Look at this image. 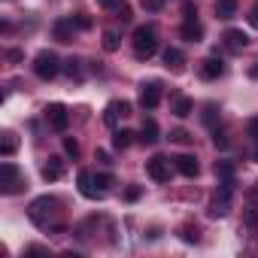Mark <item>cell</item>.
Returning a JSON list of instances; mask_svg holds the SVG:
<instances>
[{
  "label": "cell",
  "instance_id": "cell-1",
  "mask_svg": "<svg viewBox=\"0 0 258 258\" xmlns=\"http://www.w3.org/2000/svg\"><path fill=\"white\" fill-rule=\"evenodd\" d=\"M28 216H31V222H34L37 228L49 231V228H55V225H58L61 204H58V198H52V195H40V198H34V201H31Z\"/></svg>",
  "mask_w": 258,
  "mask_h": 258
},
{
  "label": "cell",
  "instance_id": "cell-2",
  "mask_svg": "<svg viewBox=\"0 0 258 258\" xmlns=\"http://www.w3.org/2000/svg\"><path fill=\"white\" fill-rule=\"evenodd\" d=\"M131 43H134V55L137 58H152L158 52V34H155L152 25H140L134 31V40Z\"/></svg>",
  "mask_w": 258,
  "mask_h": 258
},
{
  "label": "cell",
  "instance_id": "cell-3",
  "mask_svg": "<svg viewBox=\"0 0 258 258\" xmlns=\"http://www.w3.org/2000/svg\"><path fill=\"white\" fill-rule=\"evenodd\" d=\"M61 70H64V67H61V61H58V55H55V52H49V49L37 52V58H34V73H37L43 82L55 79Z\"/></svg>",
  "mask_w": 258,
  "mask_h": 258
},
{
  "label": "cell",
  "instance_id": "cell-4",
  "mask_svg": "<svg viewBox=\"0 0 258 258\" xmlns=\"http://www.w3.org/2000/svg\"><path fill=\"white\" fill-rule=\"evenodd\" d=\"M22 185H25V176H22V170L13 161L0 164V191H4V195H16V191H22Z\"/></svg>",
  "mask_w": 258,
  "mask_h": 258
},
{
  "label": "cell",
  "instance_id": "cell-5",
  "mask_svg": "<svg viewBox=\"0 0 258 258\" xmlns=\"http://www.w3.org/2000/svg\"><path fill=\"white\" fill-rule=\"evenodd\" d=\"M231 191H234V182H219V191L213 195V201L207 207V216L210 219H222L231 210Z\"/></svg>",
  "mask_w": 258,
  "mask_h": 258
},
{
  "label": "cell",
  "instance_id": "cell-6",
  "mask_svg": "<svg viewBox=\"0 0 258 258\" xmlns=\"http://www.w3.org/2000/svg\"><path fill=\"white\" fill-rule=\"evenodd\" d=\"M124 115H131V103H127V100H112L103 109V124L106 127H115L118 118H124Z\"/></svg>",
  "mask_w": 258,
  "mask_h": 258
},
{
  "label": "cell",
  "instance_id": "cell-7",
  "mask_svg": "<svg viewBox=\"0 0 258 258\" xmlns=\"http://www.w3.org/2000/svg\"><path fill=\"white\" fill-rule=\"evenodd\" d=\"M146 173H149V179H155V182H170V161L161 158V155H155V158L146 161Z\"/></svg>",
  "mask_w": 258,
  "mask_h": 258
},
{
  "label": "cell",
  "instance_id": "cell-8",
  "mask_svg": "<svg viewBox=\"0 0 258 258\" xmlns=\"http://www.w3.org/2000/svg\"><path fill=\"white\" fill-rule=\"evenodd\" d=\"M46 121H49V127H55V131H67V124H70V115H67V109L61 106V103H49L46 106Z\"/></svg>",
  "mask_w": 258,
  "mask_h": 258
},
{
  "label": "cell",
  "instance_id": "cell-9",
  "mask_svg": "<svg viewBox=\"0 0 258 258\" xmlns=\"http://www.w3.org/2000/svg\"><path fill=\"white\" fill-rule=\"evenodd\" d=\"M161 103V85L158 82H143L140 85V106L143 109H155Z\"/></svg>",
  "mask_w": 258,
  "mask_h": 258
},
{
  "label": "cell",
  "instance_id": "cell-10",
  "mask_svg": "<svg viewBox=\"0 0 258 258\" xmlns=\"http://www.w3.org/2000/svg\"><path fill=\"white\" fill-rule=\"evenodd\" d=\"M79 191H82V198H88V201H97V198H103V191L97 188V179H94V173L91 170H79Z\"/></svg>",
  "mask_w": 258,
  "mask_h": 258
},
{
  "label": "cell",
  "instance_id": "cell-11",
  "mask_svg": "<svg viewBox=\"0 0 258 258\" xmlns=\"http://www.w3.org/2000/svg\"><path fill=\"white\" fill-rule=\"evenodd\" d=\"M179 37H182L185 43H198V40H204V25H201L198 19H185L182 28H179Z\"/></svg>",
  "mask_w": 258,
  "mask_h": 258
},
{
  "label": "cell",
  "instance_id": "cell-12",
  "mask_svg": "<svg viewBox=\"0 0 258 258\" xmlns=\"http://www.w3.org/2000/svg\"><path fill=\"white\" fill-rule=\"evenodd\" d=\"M173 167H176L182 176H188V179L201 173V164H198V158H195V155H179V158H173Z\"/></svg>",
  "mask_w": 258,
  "mask_h": 258
},
{
  "label": "cell",
  "instance_id": "cell-13",
  "mask_svg": "<svg viewBox=\"0 0 258 258\" xmlns=\"http://www.w3.org/2000/svg\"><path fill=\"white\" fill-rule=\"evenodd\" d=\"M76 28H79V25H76L73 19H58V22H55V40H58V43H70Z\"/></svg>",
  "mask_w": 258,
  "mask_h": 258
},
{
  "label": "cell",
  "instance_id": "cell-14",
  "mask_svg": "<svg viewBox=\"0 0 258 258\" xmlns=\"http://www.w3.org/2000/svg\"><path fill=\"white\" fill-rule=\"evenodd\" d=\"M225 73V64L219 61V58H207L204 64H201V76L207 79V82H213V79H219Z\"/></svg>",
  "mask_w": 258,
  "mask_h": 258
},
{
  "label": "cell",
  "instance_id": "cell-15",
  "mask_svg": "<svg viewBox=\"0 0 258 258\" xmlns=\"http://www.w3.org/2000/svg\"><path fill=\"white\" fill-rule=\"evenodd\" d=\"M225 43H228V49H234V52H240V49H246V43H249V37H246L243 31H237V28H228V31H225Z\"/></svg>",
  "mask_w": 258,
  "mask_h": 258
},
{
  "label": "cell",
  "instance_id": "cell-16",
  "mask_svg": "<svg viewBox=\"0 0 258 258\" xmlns=\"http://www.w3.org/2000/svg\"><path fill=\"white\" fill-rule=\"evenodd\" d=\"M61 173H64V164H61V158H49L46 164H43V179H49V182H55V179H61Z\"/></svg>",
  "mask_w": 258,
  "mask_h": 258
},
{
  "label": "cell",
  "instance_id": "cell-17",
  "mask_svg": "<svg viewBox=\"0 0 258 258\" xmlns=\"http://www.w3.org/2000/svg\"><path fill=\"white\" fill-rule=\"evenodd\" d=\"M16 149H19V137H16L13 131H4V134H0V155L10 158Z\"/></svg>",
  "mask_w": 258,
  "mask_h": 258
},
{
  "label": "cell",
  "instance_id": "cell-18",
  "mask_svg": "<svg viewBox=\"0 0 258 258\" xmlns=\"http://www.w3.org/2000/svg\"><path fill=\"white\" fill-rule=\"evenodd\" d=\"M237 10H240L237 0H216V16H219V19H234Z\"/></svg>",
  "mask_w": 258,
  "mask_h": 258
},
{
  "label": "cell",
  "instance_id": "cell-19",
  "mask_svg": "<svg viewBox=\"0 0 258 258\" xmlns=\"http://www.w3.org/2000/svg\"><path fill=\"white\" fill-rule=\"evenodd\" d=\"M191 112H195V100L191 97H176L173 100V115L176 118H188Z\"/></svg>",
  "mask_w": 258,
  "mask_h": 258
},
{
  "label": "cell",
  "instance_id": "cell-20",
  "mask_svg": "<svg viewBox=\"0 0 258 258\" xmlns=\"http://www.w3.org/2000/svg\"><path fill=\"white\" fill-rule=\"evenodd\" d=\"M140 140H143V143H149V146H152V143H158V124H155L152 118H146V121H143V127H140Z\"/></svg>",
  "mask_w": 258,
  "mask_h": 258
},
{
  "label": "cell",
  "instance_id": "cell-21",
  "mask_svg": "<svg viewBox=\"0 0 258 258\" xmlns=\"http://www.w3.org/2000/svg\"><path fill=\"white\" fill-rule=\"evenodd\" d=\"M216 176H219V182H234V164L231 161H216Z\"/></svg>",
  "mask_w": 258,
  "mask_h": 258
},
{
  "label": "cell",
  "instance_id": "cell-22",
  "mask_svg": "<svg viewBox=\"0 0 258 258\" xmlns=\"http://www.w3.org/2000/svg\"><path fill=\"white\" fill-rule=\"evenodd\" d=\"M164 64H167V67H173V70H179V67H182V52H179V49H173V46H170V49H164Z\"/></svg>",
  "mask_w": 258,
  "mask_h": 258
},
{
  "label": "cell",
  "instance_id": "cell-23",
  "mask_svg": "<svg viewBox=\"0 0 258 258\" xmlns=\"http://www.w3.org/2000/svg\"><path fill=\"white\" fill-rule=\"evenodd\" d=\"M243 222H246L249 228H258V204H246V210H243Z\"/></svg>",
  "mask_w": 258,
  "mask_h": 258
},
{
  "label": "cell",
  "instance_id": "cell-24",
  "mask_svg": "<svg viewBox=\"0 0 258 258\" xmlns=\"http://www.w3.org/2000/svg\"><path fill=\"white\" fill-rule=\"evenodd\" d=\"M131 137H134L131 131H115L112 134V146L115 149H127V146H131Z\"/></svg>",
  "mask_w": 258,
  "mask_h": 258
},
{
  "label": "cell",
  "instance_id": "cell-25",
  "mask_svg": "<svg viewBox=\"0 0 258 258\" xmlns=\"http://www.w3.org/2000/svg\"><path fill=\"white\" fill-rule=\"evenodd\" d=\"M103 49H106V52H115V49H118V31H112V28L103 31Z\"/></svg>",
  "mask_w": 258,
  "mask_h": 258
},
{
  "label": "cell",
  "instance_id": "cell-26",
  "mask_svg": "<svg viewBox=\"0 0 258 258\" xmlns=\"http://www.w3.org/2000/svg\"><path fill=\"white\" fill-rule=\"evenodd\" d=\"M64 73H67L70 79H76V82H79V79H82V67H79V61H76V58L64 61Z\"/></svg>",
  "mask_w": 258,
  "mask_h": 258
},
{
  "label": "cell",
  "instance_id": "cell-27",
  "mask_svg": "<svg viewBox=\"0 0 258 258\" xmlns=\"http://www.w3.org/2000/svg\"><path fill=\"white\" fill-rule=\"evenodd\" d=\"M216 118H219V106L216 103H207L204 106V124L207 127H216Z\"/></svg>",
  "mask_w": 258,
  "mask_h": 258
},
{
  "label": "cell",
  "instance_id": "cell-28",
  "mask_svg": "<svg viewBox=\"0 0 258 258\" xmlns=\"http://www.w3.org/2000/svg\"><path fill=\"white\" fill-rule=\"evenodd\" d=\"M97 7H100V10H109V13H121V10H127L124 0H97Z\"/></svg>",
  "mask_w": 258,
  "mask_h": 258
},
{
  "label": "cell",
  "instance_id": "cell-29",
  "mask_svg": "<svg viewBox=\"0 0 258 258\" xmlns=\"http://www.w3.org/2000/svg\"><path fill=\"white\" fill-rule=\"evenodd\" d=\"M64 152H67V155H73V158H76V155H79V143H76V140H73V137H64Z\"/></svg>",
  "mask_w": 258,
  "mask_h": 258
},
{
  "label": "cell",
  "instance_id": "cell-30",
  "mask_svg": "<svg viewBox=\"0 0 258 258\" xmlns=\"http://www.w3.org/2000/svg\"><path fill=\"white\" fill-rule=\"evenodd\" d=\"M182 240H185V243H198V228L185 225V228H182Z\"/></svg>",
  "mask_w": 258,
  "mask_h": 258
},
{
  "label": "cell",
  "instance_id": "cell-31",
  "mask_svg": "<svg viewBox=\"0 0 258 258\" xmlns=\"http://www.w3.org/2000/svg\"><path fill=\"white\" fill-rule=\"evenodd\" d=\"M249 137H252V140L258 143V115H255V118L249 121ZM255 161H258V149H255Z\"/></svg>",
  "mask_w": 258,
  "mask_h": 258
},
{
  "label": "cell",
  "instance_id": "cell-32",
  "mask_svg": "<svg viewBox=\"0 0 258 258\" xmlns=\"http://www.w3.org/2000/svg\"><path fill=\"white\" fill-rule=\"evenodd\" d=\"M94 179H97V188L106 195V188H109V176H106V173H94Z\"/></svg>",
  "mask_w": 258,
  "mask_h": 258
},
{
  "label": "cell",
  "instance_id": "cell-33",
  "mask_svg": "<svg viewBox=\"0 0 258 258\" xmlns=\"http://www.w3.org/2000/svg\"><path fill=\"white\" fill-rule=\"evenodd\" d=\"M182 16H185V19H198V7H195V4H185V7H182Z\"/></svg>",
  "mask_w": 258,
  "mask_h": 258
},
{
  "label": "cell",
  "instance_id": "cell-34",
  "mask_svg": "<svg viewBox=\"0 0 258 258\" xmlns=\"http://www.w3.org/2000/svg\"><path fill=\"white\" fill-rule=\"evenodd\" d=\"M170 140H173V143H188L191 137H188L185 131H173V134H170Z\"/></svg>",
  "mask_w": 258,
  "mask_h": 258
},
{
  "label": "cell",
  "instance_id": "cell-35",
  "mask_svg": "<svg viewBox=\"0 0 258 258\" xmlns=\"http://www.w3.org/2000/svg\"><path fill=\"white\" fill-rule=\"evenodd\" d=\"M249 25L258 31V4H252V10H249Z\"/></svg>",
  "mask_w": 258,
  "mask_h": 258
},
{
  "label": "cell",
  "instance_id": "cell-36",
  "mask_svg": "<svg viewBox=\"0 0 258 258\" xmlns=\"http://www.w3.org/2000/svg\"><path fill=\"white\" fill-rule=\"evenodd\" d=\"M73 22H76L82 31H85V28H91V19H85V16H73Z\"/></svg>",
  "mask_w": 258,
  "mask_h": 258
},
{
  "label": "cell",
  "instance_id": "cell-37",
  "mask_svg": "<svg viewBox=\"0 0 258 258\" xmlns=\"http://www.w3.org/2000/svg\"><path fill=\"white\" fill-rule=\"evenodd\" d=\"M143 7H146V10H152V13H155V10H161V0H143Z\"/></svg>",
  "mask_w": 258,
  "mask_h": 258
},
{
  "label": "cell",
  "instance_id": "cell-38",
  "mask_svg": "<svg viewBox=\"0 0 258 258\" xmlns=\"http://www.w3.org/2000/svg\"><path fill=\"white\" fill-rule=\"evenodd\" d=\"M137 198H140V188L131 185V188H127V201H137Z\"/></svg>",
  "mask_w": 258,
  "mask_h": 258
},
{
  "label": "cell",
  "instance_id": "cell-39",
  "mask_svg": "<svg viewBox=\"0 0 258 258\" xmlns=\"http://www.w3.org/2000/svg\"><path fill=\"white\" fill-rule=\"evenodd\" d=\"M249 73H252V76H258V64H255V67H252V70H249Z\"/></svg>",
  "mask_w": 258,
  "mask_h": 258
}]
</instances>
